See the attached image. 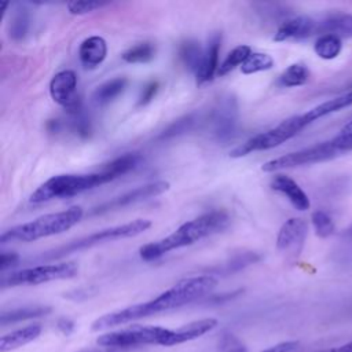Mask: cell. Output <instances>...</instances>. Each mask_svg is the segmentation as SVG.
<instances>
[{
    "instance_id": "3",
    "label": "cell",
    "mask_w": 352,
    "mask_h": 352,
    "mask_svg": "<svg viewBox=\"0 0 352 352\" xmlns=\"http://www.w3.org/2000/svg\"><path fill=\"white\" fill-rule=\"evenodd\" d=\"M84 210L80 206H72L66 210L43 214L32 221L11 227L0 236L1 245L10 242H33L40 238L62 234L70 230L82 219Z\"/></svg>"
},
{
    "instance_id": "28",
    "label": "cell",
    "mask_w": 352,
    "mask_h": 352,
    "mask_svg": "<svg viewBox=\"0 0 352 352\" xmlns=\"http://www.w3.org/2000/svg\"><path fill=\"white\" fill-rule=\"evenodd\" d=\"M250 54H252V48L249 45H246V44L236 45L231 52H228V55L220 63L217 76L223 77V76L228 74L231 70H234L236 66L243 65V62L249 58Z\"/></svg>"
},
{
    "instance_id": "14",
    "label": "cell",
    "mask_w": 352,
    "mask_h": 352,
    "mask_svg": "<svg viewBox=\"0 0 352 352\" xmlns=\"http://www.w3.org/2000/svg\"><path fill=\"white\" fill-rule=\"evenodd\" d=\"M308 232L307 221L300 217H292L286 220L279 228L276 236V248L282 252L293 250L298 252L305 241Z\"/></svg>"
},
{
    "instance_id": "22",
    "label": "cell",
    "mask_w": 352,
    "mask_h": 352,
    "mask_svg": "<svg viewBox=\"0 0 352 352\" xmlns=\"http://www.w3.org/2000/svg\"><path fill=\"white\" fill-rule=\"evenodd\" d=\"M128 80L125 77H114L100 84L92 94V99L96 104L104 106L117 99L125 91Z\"/></svg>"
},
{
    "instance_id": "16",
    "label": "cell",
    "mask_w": 352,
    "mask_h": 352,
    "mask_svg": "<svg viewBox=\"0 0 352 352\" xmlns=\"http://www.w3.org/2000/svg\"><path fill=\"white\" fill-rule=\"evenodd\" d=\"M271 188L287 198V201L297 210H307L311 206V201L307 192L300 187L297 182H294L290 176L286 175H275L271 180Z\"/></svg>"
},
{
    "instance_id": "12",
    "label": "cell",
    "mask_w": 352,
    "mask_h": 352,
    "mask_svg": "<svg viewBox=\"0 0 352 352\" xmlns=\"http://www.w3.org/2000/svg\"><path fill=\"white\" fill-rule=\"evenodd\" d=\"M168 190H169V183L168 182H165V180L151 182V183H147L144 186H139L133 190H129V191H126V192H124L118 197H114L110 201L100 204L99 206H95L91 213L92 214H102V213H106V212L122 209L125 206L138 204L140 201H146L148 198L161 195L162 192H165Z\"/></svg>"
},
{
    "instance_id": "8",
    "label": "cell",
    "mask_w": 352,
    "mask_h": 352,
    "mask_svg": "<svg viewBox=\"0 0 352 352\" xmlns=\"http://www.w3.org/2000/svg\"><path fill=\"white\" fill-rule=\"evenodd\" d=\"M344 153L341 148L337 146L334 139H329L320 143H316L314 146L280 155L278 158L270 160L263 164L261 170L264 172H276L282 169H292V168H298V166H305V165H314L319 162H324L329 160H333L336 157L342 155Z\"/></svg>"
},
{
    "instance_id": "15",
    "label": "cell",
    "mask_w": 352,
    "mask_h": 352,
    "mask_svg": "<svg viewBox=\"0 0 352 352\" xmlns=\"http://www.w3.org/2000/svg\"><path fill=\"white\" fill-rule=\"evenodd\" d=\"M220 44H221V34L214 32L206 44V48L204 50V58L201 62V66L198 72L195 73L197 77V85H204L217 74L219 70V54H220Z\"/></svg>"
},
{
    "instance_id": "18",
    "label": "cell",
    "mask_w": 352,
    "mask_h": 352,
    "mask_svg": "<svg viewBox=\"0 0 352 352\" xmlns=\"http://www.w3.org/2000/svg\"><path fill=\"white\" fill-rule=\"evenodd\" d=\"M316 33L320 34H334L342 38H352V14L344 11H336L326 14L320 21H318Z\"/></svg>"
},
{
    "instance_id": "6",
    "label": "cell",
    "mask_w": 352,
    "mask_h": 352,
    "mask_svg": "<svg viewBox=\"0 0 352 352\" xmlns=\"http://www.w3.org/2000/svg\"><path fill=\"white\" fill-rule=\"evenodd\" d=\"M170 329L161 326L132 324L125 329L103 333L96 338V344L102 348L125 349L143 345H162L166 346Z\"/></svg>"
},
{
    "instance_id": "11",
    "label": "cell",
    "mask_w": 352,
    "mask_h": 352,
    "mask_svg": "<svg viewBox=\"0 0 352 352\" xmlns=\"http://www.w3.org/2000/svg\"><path fill=\"white\" fill-rule=\"evenodd\" d=\"M50 95L69 114L82 110L81 99L77 95V74L73 70H60L51 78Z\"/></svg>"
},
{
    "instance_id": "41",
    "label": "cell",
    "mask_w": 352,
    "mask_h": 352,
    "mask_svg": "<svg viewBox=\"0 0 352 352\" xmlns=\"http://www.w3.org/2000/svg\"><path fill=\"white\" fill-rule=\"evenodd\" d=\"M298 346V342L297 341H282V342H278L261 352H292L294 351L296 348Z\"/></svg>"
},
{
    "instance_id": "38",
    "label": "cell",
    "mask_w": 352,
    "mask_h": 352,
    "mask_svg": "<svg viewBox=\"0 0 352 352\" xmlns=\"http://www.w3.org/2000/svg\"><path fill=\"white\" fill-rule=\"evenodd\" d=\"M258 258L260 257L257 256V253H253V252L239 253L231 258V261H230V264H227V267H228V270H241L246 265L256 263Z\"/></svg>"
},
{
    "instance_id": "29",
    "label": "cell",
    "mask_w": 352,
    "mask_h": 352,
    "mask_svg": "<svg viewBox=\"0 0 352 352\" xmlns=\"http://www.w3.org/2000/svg\"><path fill=\"white\" fill-rule=\"evenodd\" d=\"M155 56V47L153 43L143 41L128 48L122 55V60L126 63H148Z\"/></svg>"
},
{
    "instance_id": "30",
    "label": "cell",
    "mask_w": 352,
    "mask_h": 352,
    "mask_svg": "<svg viewBox=\"0 0 352 352\" xmlns=\"http://www.w3.org/2000/svg\"><path fill=\"white\" fill-rule=\"evenodd\" d=\"M272 67H274V59L271 55L264 52H252L241 66V70L243 74H253V73L270 70Z\"/></svg>"
},
{
    "instance_id": "23",
    "label": "cell",
    "mask_w": 352,
    "mask_h": 352,
    "mask_svg": "<svg viewBox=\"0 0 352 352\" xmlns=\"http://www.w3.org/2000/svg\"><path fill=\"white\" fill-rule=\"evenodd\" d=\"M309 77L311 72L304 63H292L279 74L276 84L282 88L301 87L308 82Z\"/></svg>"
},
{
    "instance_id": "13",
    "label": "cell",
    "mask_w": 352,
    "mask_h": 352,
    "mask_svg": "<svg viewBox=\"0 0 352 352\" xmlns=\"http://www.w3.org/2000/svg\"><path fill=\"white\" fill-rule=\"evenodd\" d=\"M318 21L308 15H298L286 19L280 23L274 34V41H287V40H302L312 34H316Z\"/></svg>"
},
{
    "instance_id": "27",
    "label": "cell",
    "mask_w": 352,
    "mask_h": 352,
    "mask_svg": "<svg viewBox=\"0 0 352 352\" xmlns=\"http://www.w3.org/2000/svg\"><path fill=\"white\" fill-rule=\"evenodd\" d=\"M179 58L188 70L197 73L204 58V50L195 40H186L179 47Z\"/></svg>"
},
{
    "instance_id": "20",
    "label": "cell",
    "mask_w": 352,
    "mask_h": 352,
    "mask_svg": "<svg viewBox=\"0 0 352 352\" xmlns=\"http://www.w3.org/2000/svg\"><path fill=\"white\" fill-rule=\"evenodd\" d=\"M43 331V327L40 323H33L23 326L21 329L12 330L0 338V352H10L14 349H18L33 340H36Z\"/></svg>"
},
{
    "instance_id": "10",
    "label": "cell",
    "mask_w": 352,
    "mask_h": 352,
    "mask_svg": "<svg viewBox=\"0 0 352 352\" xmlns=\"http://www.w3.org/2000/svg\"><path fill=\"white\" fill-rule=\"evenodd\" d=\"M238 120V104L235 98L224 96L219 99L216 106L212 109L208 125L210 128V133L219 142H227L232 139Z\"/></svg>"
},
{
    "instance_id": "35",
    "label": "cell",
    "mask_w": 352,
    "mask_h": 352,
    "mask_svg": "<svg viewBox=\"0 0 352 352\" xmlns=\"http://www.w3.org/2000/svg\"><path fill=\"white\" fill-rule=\"evenodd\" d=\"M333 139L344 154L348 151H352V120L346 122L340 129V132L336 136H333Z\"/></svg>"
},
{
    "instance_id": "9",
    "label": "cell",
    "mask_w": 352,
    "mask_h": 352,
    "mask_svg": "<svg viewBox=\"0 0 352 352\" xmlns=\"http://www.w3.org/2000/svg\"><path fill=\"white\" fill-rule=\"evenodd\" d=\"M78 272V265L74 261H62L55 264H43L36 267L14 271L8 275H3L1 286L14 287L23 285H40L51 280L70 279Z\"/></svg>"
},
{
    "instance_id": "34",
    "label": "cell",
    "mask_w": 352,
    "mask_h": 352,
    "mask_svg": "<svg viewBox=\"0 0 352 352\" xmlns=\"http://www.w3.org/2000/svg\"><path fill=\"white\" fill-rule=\"evenodd\" d=\"M106 6H109L107 1H92V0H74L66 4L69 12L74 15L88 14V12L100 10L102 7H106Z\"/></svg>"
},
{
    "instance_id": "32",
    "label": "cell",
    "mask_w": 352,
    "mask_h": 352,
    "mask_svg": "<svg viewBox=\"0 0 352 352\" xmlns=\"http://www.w3.org/2000/svg\"><path fill=\"white\" fill-rule=\"evenodd\" d=\"M197 122V114L195 113H190L176 121H173L166 129H164V132L160 135V139H172L175 136H180L188 131L192 129V126Z\"/></svg>"
},
{
    "instance_id": "17",
    "label": "cell",
    "mask_w": 352,
    "mask_h": 352,
    "mask_svg": "<svg viewBox=\"0 0 352 352\" xmlns=\"http://www.w3.org/2000/svg\"><path fill=\"white\" fill-rule=\"evenodd\" d=\"M217 326V319L214 318H204L194 322H190L187 324H183L177 329H170V334L166 341V346L179 345L191 340H195L210 330H213Z\"/></svg>"
},
{
    "instance_id": "26",
    "label": "cell",
    "mask_w": 352,
    "mask_h": 352,
    "mask_svg": "<svg viewBox=\"0 0 352 352\" xmlns=\"http://www.w3.org/2000/svg\"><path fill=\"white\" fill-rule=\"evenodd\" d=\"M315 54L324 60L337 58L342 51V40L334 34H320L314 43Z\"/></svg>"
},
{
    "instance_id": "31",
    "label": "cell",
    "mask_w": 352,
    "mask_h": 352,
    "mask_svg": "<svg viewBox=\"0 0 352 352\" xmlns=\"http://www.w3.org/2000/svg\"><path fill=\"white\" fill-rule=\"evenodd\" d=\"M50 311L51 309L48 307H23V308H16V309H12L10 312H3L1 318H0V322H1V324H7V323H12V322H19V320L41 316V315L48 314Z\"/></svg>"
},
{
    "instance_id": "37",
    "label": "cell",
    "mask_w": 352,
    "mask_h": 352,
    "mask_svg": "<svg viewBox=\"0 0 352 352\" xmlns=\"http://www.w3.org/2000/svg\"><path fill=\"white\" fill-rule=\"evenodd\" d=\"M220 352H246L243 344L234 334H224L219 342Z\"/></svg>"
},
{
    "instance_id": "40",
    "label": "cell",
    "mask_w": 352,
    "mask_h": 352,
    "mask_svg": "<svg viewBox=\"0 0 352 352\" xmlns=\"http://www.w3.org/2000/svg\"><path fill=\"white\" fill-rule=\"evenodd\" d=\"M19 261V256L15 252H1L0 256V270L4 272L6 270L16 265Z\"/></svg>"
},
{
    "instance_id": "4",
    "label": "cell",
    "mask_w": 352,
    "mask_h": 352,
    "mask_svg": "<svg viewBox=\"0 0 352 352\" xmlns=\"http://www.w3.org/2000/svg\"><path fill=\"white\" fill-rule=\"evenodd\" d=\"M113 180H116L113 175H110L103 168L95 173L56 175L45 180L40 187L33 191V194L30 195V202L43 204L51 199L70 198Z\"/></svg>"
},
{
    "instance_id": "2",
    "label": "cell",
    "mask_w": 352,
    "mask_h": 352,
    "mask_svg": "<svg viewBox=\"0 0 352 352\" xmlns=\"http://www.w3.org/2000/svg\"><path fill=\"white\" fill-rule=\"evenodd\" d=\"M230 214L226 210H210L183 223L168 236L143 245L139 250L140 257L146 261L157 260L175 249L192 245L204 238L221 232L230 226Z\"/></svg>"
},
{
    "instance_id": "44",
    "label": "cell",
    "mask_w": 352,
    "mask_h": 352,
    "mask_svg": "<svg viewBox=\"0 0 352 352\" xmlns=\"http://www.w3.org/2000/svg\"><path fill=\"white\" fill-rule=\"evenodd\" d=\"M113 351H117V349H111V348H103L102 351H99V349H89V351H82V352H113Z\"/></svg>"
},
{
    "instance_id": "1",
    "label": "cell",
    "mask_w": 352,
    "mask_h": 352,
    "mask_svg": "<svg viewBox=\"0 0 352 352\" xmlns=\"http://www.w3.org/2000/svg\"><path fill=\"white\" fill-rule=\"evenodd\" d=\"M216 286L217 279L212 275H197L182 279L148 301L133 304L102 315L92 323V330L102 331L120 324L131 323L138 319L148 318L160 312L180 308L209 294Z\"/></svg>"
},
{
    "instance_id": "19",
    "label": "cell",
    "mask_w": 352,
    "mask_h": 352,
    "mask_svg": "<svg viewBox=\"0 0 352 352\" xmlns=\"http://www.w3.org/2000/svg\"><path fill=\"white\" fill-rule=\"evenodd\" d=\"M107 55V43L100 36L87 37L78 47V59L85 69L98 67Z\"/></svg>"
},
{
    "instance_id": "36",
    "label": "cell",
    "mask_w": 352,
    "mask_h": 352,
    "mask_svg": "<svg viewBox=\"0 0 352 352\" xmlns=\"http://www.w3.org/2000/svg\"><path fill=\"white\" fill-rule=\"evenodd\" d=\"M73 120H72V129L73 132H76L78 136L87 138L91 132V122L87 118V116L82 113V110H80L78 113L72 114Z\"/></svg>"
},
{
    "instance_id": "42",
    "label": "cell",
    "mask_w": 352,
    "mask_h": 352,
    "mask_svg": "<svg viewBox=\"0 0 352 352\" xmlns=\"http://www.w3.org/2000/svg\"><path fill=\"white\" fill-rule=\"evenodd\" d=\"M333 352H352V340L338 348H333Z\"/></svg>"
},
{
    "instance_id": "39",
    "label": "cell",
    "mask_w": 352,
    "mask_h": 352,
    "mask_svg": "<svg viewBox=\"0 0 352 352\" xmlns=\"http://www.w3.org/2000/svg\"><path fill=\"white\" fill-rule=\"evenodd\" d=\"M158 87H160L158 81H150V82H147V84L143 87L140 95H139V102H138L139 106H143V104L150 103V102L154 99V96H155V94H157V91H158Z\"/></svg>"
},
{
    "instance_id": "33",
    "label": "cell",
    "mask_w": 352,
    "mask_h": 352,
    "mask_svg": "<svg viewBox=\"0 0 352 352\" xmlns=\"http://www.w3.org/2000/svg\"><path fill=\"white\" fill-rule=\"evenodd\" d=\"M311 220H312L315 234L319 238H327V236L334 234V231H336L334 221L326 212L315 210L311 216Z\"/></svg>"
},
{
    "instance_id": "45",
    "label": "cell",
    "mask_w": 352,
    "mask_h": 352,
    "mask_svg": "<svg viewBox=\"0 0 352 352\" xmlns=\"http://www.w3.org/2000/svg\"><path fill=\"white\" fill-rule=\"evenodd\" d=\"M320 352H333V349L330 348V349H326V351H320Z\"/></svg>"
},
{
    "instance_id": "25",
    "label": "cell",
    "mask_w": 352,
    "mask_h": 352,
    "mask_svg": "<svg viewBox=\"0 0 352 352\" xmlns=\"http://www.w3.org/2000/svg\"><path fill=\"white\" fill-rule=\"evenodd\" d=\"M142 161H143V158L140 154L126 153L121 157L114 158L109 164H106L103 166V169L107 170L110 175H113L114 179H118L120 176H124V175L129 173L131 170H135L142 164Z\"/></svg>"
},
{
    "instance_id": "24",
    "label": "cell",
    "mask_w": 352,
    "mask_h": 352,
    "mask_svg": "<svg viewBox=\"0 0 352 352\" xmlns=\"http://www.w3.org/2000/svg\"><path fill=\"white\" fill-rule=\"evenodd\" d=\"M30 29V12L25 6H18L8 23V36L14 41H22Z\"/></svg>"
},
{
    "instance_id": "7",
    "label": "cell",
    "mask_w": 352,
    "mask_h": 352,
    "mask_svg": "<svg viewBox=\"0 0 352 352\" xmlns=\"http://www.w3.org/2000/svg\"><path fill=\"white\" fill-rule=\"evenodd\" d=\"M309 124L305 120L304 113L292 116V117L283 120L282 122H279L276 126H274L265 132H261L258 135H254L253 138L248 139L242 144L236 146L235 148L231 150L230 155L232 158H241L253 151H263V150H270V148L278 147L282 143L294 138L297 133H300Z\"/></svg>"
},
{
    "instance_id": "43",
    "label": "cell",
    "mask_w": 352,
    "mask_h": 352,
    "mask_svg": "<svg viewBox=\"0 0 352 352\" xmlns=\"http://www.w3.org/2000/svg\"><path fill=\"white\" fill-rule=\"evenodd\" d=\"M341 236H342L344 239H346V241H352V224H351L348 228H345V230L342 231Z\"/></svg>"
},
{
    "instance_id": "5",
    "label": "cell",
    "mask_w": 352,
    "mask_h": 352,
    "mask_svg": "<svg viewBox=\"0 0 352 352\" xmlns=\"http://www.w3.org/2000/svg\"><path fill=\"white\" fill-rule=\"evenodd\" d=\"M151 227V221L147 219H136L129 223L113 226L109 228H103L99 231H95L87 236L78 238L76 241L69 242L67 245H63L60 248H56L54 250H50L41 256V258H58L87 248L96 246L99 243L104 242H111L117 239H124V238H132L136 236L144 231H147Z\"/></svg>"
},
{
    "instance_id": "21",
    "label": "cell",
    "mask_w": 352,
    "mask_h": 352,
    "mask_svg": "<svg viewBox=\"0 0 352 352\" xmlns=\"http://www.w3.org/2000/svg\"><path fill=\"white\" fill-rule=\"evenodd\" d=\"M349 106H352V88H349L346 92H344L336 98H331L329 100H324V102L316 104L315 107L305 111L304 116H305L308 124H312L314 121H316L322 117L337 113Z\"/></svg>"
},
{
    "instance_id": "46",
    "label": "cell",
    "mask_w": 352,
    "mask_h": 352,
    "mask_svg": "<svg viewBox=\"0 0 352 352\" xmlns=\"http://www.w3.org/2000/svg\"><path fill=\"white\" fill-rule=\"evenodd\" d=\"M349 88H352V84H351V85H349Z\"/></svg>"
}]
</instances>
